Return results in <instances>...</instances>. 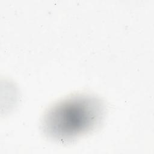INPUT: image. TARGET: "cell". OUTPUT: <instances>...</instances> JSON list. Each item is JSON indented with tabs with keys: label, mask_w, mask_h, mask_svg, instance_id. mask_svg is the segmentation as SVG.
<instances>
[{
	"label": "cell",
	"mask_w": 154,
	"mask_h": 154,
	"mask_svg": "<svg viewBox=\"0 0 154 154\" xmlns=\"http://www.w3.org/2000/svg\"><path fill=\"white\" fill-rule=\"evenodd\" d=\"M105 105L97 97L78 94L51 106L42 120L45 134L57 141H68L96 128L102 120Z\"/></svg>",
	"instance_id": "obj_1"
}]
</instances>
